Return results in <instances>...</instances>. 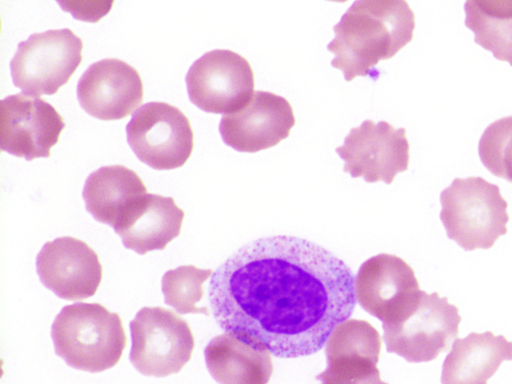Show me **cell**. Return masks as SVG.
Segmentation results:
<instances>
[{"label":"cell","instance_id":"obj_14","mask_svg":"<svg viewBox=\"0 0 512 384\" xmlns=\"http://www.w3.org/2000/svg\"><path fill=\"white\" fill-rule=\"evenodd\" d=\"M36 270L41 283L64 300L93 296L102 280L97 253L71 236L46 242L36 257Z\"/></svg>","mask_w":512,"mask_h":384},{"label":"cell","instance_id":"obj_20","mask_svg":"<svg viewBox=\"0 0 512 384\" xmlns=\"http://www.w3.org/2000/svg\"><path fill=\"white\" fill-rule=\"evenodd\" d=\"M204 357L210 375L219 384H268L273 373L268 350L231 333L212 338Z\"/></svg>","mask_w":512,"mask_h":384},{"label":"cell","instance_id":"obj_21","mask_svg":"<svg viewBox=\"0 0 512 384\" xmlns=\"http://www.w3.org/2000/svg\"><path fill=\"white\" fill-rule=\"evenodd\" d=\"M464 11L475 43L512 66V0H468Z\"/></svg>","mask_w":512,"mask_h":384},{"label":"cell","instance_id":"obj_6","mask_svg":"<svg viewBox=\"0 0 512 384\" xmlns=\"http://www.w3.org/2000/svg\"><path fill=\"white\" fill-rule=\"evenodd\" d=\"M83 41L71 29L34 33L10 61L13 84L28 95H54L83 60Z\"/></svg>","mask_w":512,"mask_h":384},{"label":"cell","instance_id":"obj_23","mask_svg":"<svg viewBox=\"0 0 512 384\" xmlns=\"http://www.w3.org/2000/svg\"><path fill=\"white\" fill-rule=\"evenodd\" d=\"M478 153L490 173L512 182V116L500 118L484 130Z\"/></svg>","mask_w":512,"mask_h":384},{"label":"cell","instance_id":"obj_5","mask_svg":"<svg viewBox=\"0 0 512 384\" xmlns=\"http://www.w3.org/2000/svg\"><path fill=\"white\" fill-rule=\"evenodd\" d=\"M461 316L447 297L420 291L416 301L400 318L382 323L389 353L407 362L435 360L458 337Z\"/></svg>","mask_w":512,"mask_h":384},{"label":"cell","instance_id":"obj_3","mask_svg":"<svg viewBox=\"0 0 512 384\" xmlns=\"http://www.w3.org/2000/svg\"><path fill=\"white\" fill-rule=\"evenodd\" d=\"M51 338L68 366L90 373L117 365L126 346L121 317L99 303L64 306L52 323Z\"/></svg>","mask_w":512,"mask_h":384},{"label":"cell","instance_id":"obj_17","mask_svg":"<svg viewBox=\"0 0 512 384\" xmlns=\"http://www.w3.org/2000/svg\"><path fill=\"white\" fill-rule=\"evenodd\" d=\"M185 212L173 197L145 194L113 228L127 248L144 255L164 250L181 232Z\"/></svg>","mask_w":512,"mask_h":384},{"label":"cell","instance_id":"obj_18","mask_svg":"<svg viewBox=\"0 0 512 384\" xmlns=\"http://www.w3.org/2000/svg\"><path fill=\"white\" fill-rule=\"evenodd\" d=\"M512 360V341L491 331L456 338L442 365L441 384H487L503 361Z\"/></svg>","mask_w":512,"mask_h":384},{"label":"cell","instance_id":"obj_7","mask_svg":"<svg viewBox=\"0 0 512 384\" xmlns=\"http://www.w3.org/2000/svg\"><path fill=\"white\" fill-rule=\"evenodd\" d=\"M129 359L146 376L180 372L191 359L195 340L186 320L163 307H143L130 322Z\"/></svg>","mask_w":512,"mask_h":384},{"label":"cell","instance_id":"obj_22","mask_svg":"<svg viewBox=\"0 0 512 384\" xmlns=\"http://www.w3.org/2000/svg\"><path fill=\"white\" fill-rule=\"evenodd\" d=\"M211 273V269H200L194 265H182L166 271L161 281L165 304L181 314L209 315L206 307H197L196 304L204 295L202 285Z\"/></svg>","mask_w":512,"mask_h":384},{"label":"cell","instance_id":"obj_1","mask_svg":"<svg viewBox=\"0 0 512 384\" xmlns=\"http://www.w3.org/2000/svg\"><path fill=\"white\" fill-rule=\"evenodd\" d=\"M354 274L311 241L277 235L239 248L213 273L218 326L278 358L318 352L356 304Z\"/></svg>","mask_w":512,"mask_h":384},{"label":"cell","instance_id":"obj_12","mask_svg":"<svg viewBox=\"0 0 512 384\" xmlns=\"http://www.w3.org/2000/svg\"><path fill=\"white\" fill-rule=\"evenodd\" d=\"M354 287L360 306L382 323L401 317L421 291L412 267L402 258L387 253L361 264Z\"/></svg>","mask_w":512,"mask_h":384},{"label":"cell","instance_id":"obj_16","mask_svg":"<svg viewBox=\"0 0 512 384\" xmlns=\"http://www.w3.org/2000/svg\"><path fill=\"white\" fill-rule=\"evenodd\" d=\"M139 72L127 62L106 58L92 63L77 83V99L82 109L100 120H120L143 100Z\"/></svg>","mask_w":512,"mask_h":384},{"label":"cell","instance_id":"obj_19","mask_svg":"<svg viewBox=\"0 0 512 384\" xmlns=\"http://www.w3.org/2000/svg\"><path fill=\"white\" fill-rule=\"evenodd\" d=\"M147 192V187L135 171L115 164L102 166L90 173L82 197L87 212L96 221L114 228Z\"/></svg>","mask_w":512,"mask_h":384},{"label":"cell","instance_id":"obj_9","mask_svg":"<svg viewBox=\"0 0 512 384\" xmlns=\"http://www.w3.org/2000/svg\"><path fill=\"white\" fill-rule=\"evenodd\" d=\"M190 101L213 114H230L249 102L254 93V72L249 61L228 49L204 53L185 77Z\"/></svg>","mask_w":512,"mask_h":384},{"label":"cell","instance_id":"obj_11","mask_svg":"<svg viewBox=\"0 0 512 384\" xmlns=\"http://www.w3.org/2000/svg\"><path fill=\"white\" fill-rule=\"evenodd\" d=\"M65 126L54 106L36 96L18 93L0 102L1 150L27 161L50 157Z\"/></svg>","mask_w":512,"mask_h":384},{"label":"cell","instance_id":"obj_10","mask_svg":"<svg viewBox=\"0 0 512 384\" xmlns=\"http://www.w3.org/2000/svg\"><path fill=\"white\" fill-rule=\"evenodd\" d=\"M409 148L405 128L368 119L352 128L335 151L345 162L343 171L351 177L391 184L398 173L408 169Z\"/></svg>","mask_w":512,"mask_h":384},{"label":"cell","instance_id":"obj_8","mask_svg":"<svg viewBox=\"0 0 512 384\" xmlns=\"http://www.w3.org/2000/svg\"><path fill=\"white\" fill-rule=\"evenodd\" d=\"M127 142L136 157L155 170L182 167L194 148L187 116L166 102H147L126 125Z\"/></svg>","mask_w":512,"mask_h":384},{"label":"cell","instance_id":"obj_2","mask_svg":"<svg viewBox=\"0 0 512 384\" xmlns=\"http://www.w3.org/2000/svg\"><path fill=\"white\" fill-rule=\"evenodd\" d=\"M415 15L404 0H357L333 27L327 50L335 55L331 66L347 82L358 76L374 81L376 65L395 56L413 39Z\"/></svg>","mask_w":512,"mask_h":384},{"label":"cell","instance_id":"obj_4","mask_svg":"<svg viewBox=\"0 0 512 384\" xmlns=\"http://www.w3.org/2000/svg\"><path fill=\"white\" fill-rule=\"evenodd\" d=\"M440 220L449 239L466 251L491 248L507 233L508 203L482 177L455 178L440 193Z\"/></svg>","mask_w":512,"mask_h":384},{"label":"cell","instance_id":"obj_15","mask_svg":"<svg viewBox=\"0 0 512 384\" xmlns=\"http://www.w3.org/2000/svg\"><path fill=\"white\" fill-rule=\"evenodd\" d=\"M381 351L379 332L367 321L339 324L326 343L327 368L316 376L321 384H389L377 367Z\"/></svg>","mask_w":512,"mask_h":384},{"label":"cell","instance_id":"obj_13","mask_svg":"<svg viewBox=\"0 0 512 384\" xmlns=\"http://www.w3.org/2000/svg\"><path fill=\"white\" fill-rule=\"evenodd\" d=\"M295 124L293 108L286 98L256 90L242 108L222 116L219 133L234 150L256 153L288 138Z\"/></svg>","mask_w":512,"mask_h":384}]
</instances>
